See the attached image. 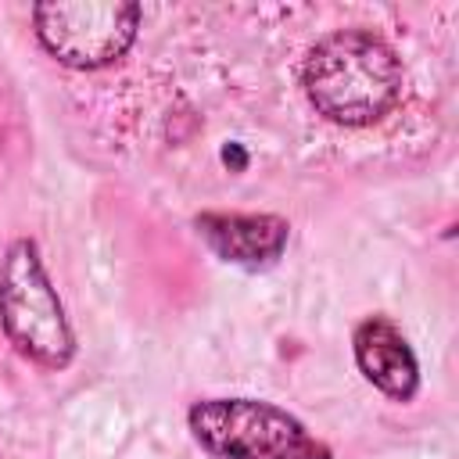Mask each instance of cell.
<instances>
[{
	"mask_svg": "<svg viewBox=\"0 0 459 459\" xmlns=\"http://www.w3.org/2000/svg\"><path fill=\"white\" fill-rule=\"evenodd\" d=\"M301 90L316 115L333 126H373L387 118L405 90L394 47L373 29H333L301 61Z\"/></svg>",
	"mask_w": 459,
	"mask_h": 459,
	"instance_id": "cell-1",
	"label": "cell"
},
{
	"mask_svg": "<svg viewBox=\"0 0 459 459\" xmlns=\"http://www.w3.org/2000/svg\"><path fill=\"white\" fill-rule=\"evenodd\" d=\"M0 326L14 351L43 369L75 359V330L32 237L11 240L0 258Z\"/></svg>",
	"mask_w": 459,
	"mask_h": 459,
	"instance_id": "cell-2",
	"label": "cell"
},
{
	"mask_svg": "<svg viewBox=\"0 0 459 459\" xmlns=\"http://www.w3.org/2000/svg\"><path fill=\"white\" fill-rule=\"evenodd\" d=\"M186 427L212 459H333L326 441L265 398H197Z\"/></svg>",
	"mask_w": 459,
	"mask_h": 459,
	"instance_id": "cell-3",
	"label": "cell"
},
{
	"mask_svg": "<svg viewBox=\"0 0 459 459\" xmlns=\"http://www.w3.org/2000/svg\"><path fill=\"white\" fill-rule=\"evenodd\" d=\"M140 18V4L129 0H72L32 7V29L39 47L54 61L79 72L122 61L136 43Z\"/></svg>",
	"mask_w": 459,
	"mask_h": 459,
	"instance_id": "cell-4",
	"label": "cell"
},
{
	"mask_svg": "<svg viewBox=\"0 0 459 459\" xmlns=\"http://www.w3.org/2000/svg\"><path fill=\"white\" fill-rule=\"evenodd\" d=\"M194 230L215 258L247 273L276 265L290 240V222L273 212H201Z\"/></svg>",
	"mask_w": 459,
	"mask_h": 459,
	"instance_id": "cell-5",
	"label": "cell"
},
{
	"mask_svg": "<svg viewBox=\"0 0 459 459\" xmlns=\"http://www.w3.org/2000/svg\"><path fill=\"white\" fill-rule=\"evenodd\" d=\"M351 355L359 373L387 398L412 402L420 391V362L409 337L387 316H366L351 330Z\"/></svg>",
	"mask_w": 459,
	"mask_h": 459,
	"instance_id": "cell-6",
	"label": "cell"
}]
</instances>
